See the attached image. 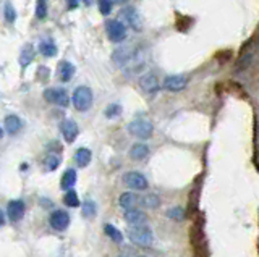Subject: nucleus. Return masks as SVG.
<instances>
[{
	"instance_id": "f257e3e1",
	"label": "nucleus",
	"mask_w": 259,
	"mask_h": 257,
	"mask_svg": "<svg viewBox=\"0 0 259 257\" xmlns=\"http://www.w3.org/2000/svg\"><path fill=\"white\" fill-rule=\"evenodd\" d=\"M128 238L133 244H136V246H141V248L151 246L152 241H154L152 230L146 225H143V226H130Z\"/></svg>"
},
{
	"instance_id": "f03ea898",
	"label": "nucleus",
	"mask_w": 259,
	"mask_h": 257,
	"mask_svg": "<svg viewBox=\"0 0 259 257\" xmlns=\"http://www.w3.org/2000/svg\"><path fill=\"white\" fill-rule=\"evenodd\" d=\"M128 133L131 136L138 138V139H149L154 133V126L149 120L146 118H136L133 121H130L128 126H127Z\"/></svg>"
},
{
	"instance_id": "7ed1b4c3",
	"label": "nucleus",
	"mask_w": 259,
	"mask_h": 257,
	"mask_svg": "<svg viewBox=\"0 0 259 257\" xmlns=\"http://www.w3.org/2000/svg\"><path fill=\"white\" fill-rule=\"evenodd\" d=\"M92 99H94V96H92V91L88 86H79V88L75 89V93H73L71 102L76 110L86 112V110L92 105Z\"/></svg>"
},
{
	"instance_id": "20e7f679",
	"label": "nucleus",
	"mask_w": 259,
	"mask_h": 257,
	"mask_svg": "<svg viewBox=\"0 0 259 257\" xmlns=\"http://www.w3.org/2000/svg\"><path fill=\"white\" fill-rule=\"evenodd\" d=\"M123 183H125L127 188L133 189V191H144V189H147V186H149L146 176L134 170L127 171V173L123 175Z\"/></svg>"
},
{
	"instance_id": "39448f33",
	"label": "nucleus",
	"mask_w": 259,
	"mask_h": 257,
	"mask_svg": "<svg viewBox=\"0 0 259 257\" xmlns=\"http://www.w3.org/2000/svg\"><path fill=\"white\" fill-rule=\"evenodd\" d=\"M106 29L109 39L112 42H123L127 39V26L122 20H109Z\"/></svg>"
},
{
	"instance_id": "423d86ee",
	"label": "nucleus",
	"mask_w": 259,
	"mask_h": 257,
	"mask_svg": "<svg viewBox=\"0 0 259 257\" xmlns=\"http://www.w3.org/2000/svg\"><path fill=\"white\" fill-rule=\"evenodd\" d=\"M44 99L59 107H66L70 103L68 93L62 88H49L44 91Z\"/></svg>"
},
{
	"instance_id": "0eeeda50",
	"label": "nucleus",
	"mask_w": 259,
	"mask_h": 257,
	"mask_svg": "<svg viewBox=\"0 0 259 257\" xmlns=\"http://www.w3.org/2000/svg\"><path fill=\"white\" fill-rule=\"evenodd\" d=\"M122 18L130 28L134 29V31H141V29H143V20H141L139 13L133 7L123 8L122 10Z\"/></svg>"
},
{
	"instance_id": "6e6552de",
	"label": "nucleus",
	"mask_w": 259,
	"mask_h": 257,
	"mask_svg": "<svg viewBox=\"0 0 259 257\" xmlns=\"http://www.w3.org/2000/svg\"><path fill=\"white\" fill-rule=\"evenodd\" d=\"M188 84V78L182 75H172L164 79V89L169 93H180Z\"/></svg>"
},
{
	"instance_id": "1a4fd4ad",
	"label": "nucleus",
	"mask_w": 259,
	"mask_h": 257,
	"mask_svg": "<svg viewBox=\"0 0 259 257\" xmlns=\"http://www.w3.org/2000/svg\"><path fill=\"white\" fill-rule=\"evenodd\" d=\"M134 55H136V51L133 46H122L114 52L112 60L117 65H127L128 62H131Z\"/></svg>"
},
{
	"instance_id": "9d476101",
	"label": "nucleus",
	"mask_w": 259,
	"mask_h": 257,
	"mask_svg": "<svg viewBox=\"0 0 259 257\" xmlns=\"http://www.w3.org/2000/svg\"><path fill=\"white\" fill-rule=\"evenodd\" d=\"M138 84H139V88L143 89L146 94L157 93L159 88H160V86H159V79H157L156 75H154V73H144V75L139 78Z\"/></svg>"
},
{
	"instance_id": "9b49d317",
	"label": "nucleus",
	"mask_w": 259,
	"mask_h": 257,
	"mask_svg": "<svg viewBox=\"0 0 259 257\" xmlns=\"http://www.w3.org/2000/svg\"><path fill=\"white\" fill-rule=\"evenodd\" d=\"M60 131H62V136H64V139L66 141V143L71 144L78 136L79 128L73 120H64L60 123Z\"/></svg>"
},
{
	"instance_id": "f8f14e48",
	"label": "nucleus",
	"mask_w": 259,
	"mask_h": 257,
	"mask_svg": "<svg viewBox=\"0 0 259 257\" xmlns=\"http://www.w3.org/2000/svg\"><path fill=\"white\" fill-rule=\"evenodd\" d=\"M51 225L54 230L64 231L70 225V215L65 210H55L51 215Z\"/></svg>"
},
{
	"instance_id": "ddd939ff",
	"label": "nucleus",
	"mask_w": 259,
	"mask_h": 257,
	"mask_svg": "<svg viewBox=\"0 0 259 257\" xmlns=\"http://www.w3.org/2000/svg\"><path fill=\"white\" fill-rule=\"evenodd\" d=\"M24 210H26V207H24L23 201L16 199V201H10L8 203L7 213H8V218L11 220V222H20L24 215Z\"/></svg>"
},
{
	"instance_id": "4468645a",
	"label": "nucleus",
	"mask_w": 259,
	"mask_h": 257,
	"mask_svg": "<svg viewBox=\"0 0 259 257\" xmlns=\"http://www.w3.org/2000/svg\"><path fill=\"white\" fill-rule=\"evenodd\" d=\"M125 217L127 223L131 225V226H143L147 222V215L143 210H138V209H131V210H127L123 213Z\"/></svg>"
},
{
	"instance_id": "2eb2a0df",
	"label": "nucleus",
	"mask_w": 259,
	"mask_h": 257,
	"mask_svg": "<svg viewBox=\"0 0 259 257\" xmlns=\"http://www.w3.org/2000/svg\"><path fill=\"white\" fill-rule=\"evenodd\" d=\"M139 204V196H136L134 193H123L119 199V206L123 210H131L136 209V206Z\"/></svg>"
},
{
	"instance_id": "dca6fc26",
	"label": "nucleus",
	"mask_w": 259,
	"mask_h": 257,
	"mask_svg": "<svg viewBox=\"0 0 259 257\" xmlns=\"http://www.w3.org/2000/svg\"><path fill=\"white\" fill-rule=\"evenodd\" d=\"M73 75H75V66H73L71 62L64 60V62L59 63V79L62 83H68Z\"/></svg>"
},
{
	"instance_id": "f3484780",
	"label": "nucleus",
	"mask_w": 259,
	"mask_h": 257,
	"mask_svg": "<svg viewBox=\"0 0 259 257\" xmlns=\"http://www.w3.org/2000/svg\"><path fill=\"white\" fill-rule=\"evenodd\" d=\"M149 155V148H147L146 144H133L131 148H130V157L133 158V160H144Z\"/></svg>"
},
{
	"instance_id": "a211bd4d",
	"label": "nucleus",
	"mask_w": 259,
	"mask_h": 257,
	"mask_svg": "<svg viewBox=\"0 0 259 257\" xmlns=\"http://www.w3.org/2000/svg\"><path fill=\"white\" fill-rule=\"evenodd\" d=\"M21 126H23L21 120H20V117H16V115H8L3 121V128L8 134H16L21 130Z\"/></svg>"
},
{
	"instance_id": "6ab92c4d",
	"label": "nucleus",
	"mask_w": 259,
	"mask_h": 257,
	"mask_svg": "<svg viewBox=\"0 0 259 257\" xmlns=\"http://www.w3.org/2000/svg\"><path fill=\"white\" fill-rule=\"evenodd\" d=\"M78 180V176H76V171L70 168V170H66L64 176H62V181H60V186L62 189H65V191H70V189L75 186V183Z\"/></svg>"
},
{
	"instance_id": "aec40b11",
	"label": "nucleus",
	"mask_w": 259,
	"mask_h": 257,
	"mask_svg": "<svg viewBox=\"0 0 259 257\" xmlns=\"http://www.w3.org/2000/svg\"><path fill=\"white\" fill-rule=\"evenodd\" d=\"M91 158H92V154H91V151L89 149H86V148H79L76 151V154H75V162L78 167H88L89 162H91Z\"/></svg>"
},
{
	"instance_id": "412c9836",
	"label": "nucleus",
	"mask_w": 259,
	"mask_h": 257,
	"mask_svg": "<svg viewBox=\"0 0 259 257\" xmlns=\"http://www.w3.org/2000/svg\"><path fill=\"white\" fill-rule=\"evenodd\" d=\"M33 58H34V47L31 44H26L20 53V65L23 66V68H26V66L33 62Z\"/></svg>"
},
{
	"instance_id": "4be33fe9",
	"label": "nucleus",
	"mask_w": 259,
	"mask_h": 257,
	"mask_svg": "<svg viewBox=\"0 0 259 257\" xmlns=\"http://www.w3.org/2000/svg\"><path fill=\"white\" fill-rule=\"evenodd\" d=\"M39 52L44 55V57H55V55H57V46H55L51 39H44L39 44Z\"/></svg>"
},
{
	"instance_id": "5701e85b",
	"label": "nucleus",
	"mask_w": 259,
	"mask_h": 257,
	"mask_svg": "<svg viewBox=\"0 0 259 257\" xmlns=\"http://www.w3.org/2000/svg\"><path fill=\"white\" fill-rule=\"evenodd\" d=\"M139 204H143L146 209H156L157 206H160V199L157 194L147 193L143 198H139Z\"/></svg>"
},
{
	"instance_id": "b1692460",
	"label": "nucleus",
	"mask_w": 259,
	"mask_h": 257,
	"mask_svg": "<svg viewBox=\"0 0 259 257\" xmlns=\"http://www.w3.org/2000/svg\"><path fill=\"white\" fill-rule=\"evenodd\" d=\"M104 231H106V235H107L114 243H122V241H123V235H122V231H120L119 228H115L114 225L106 223V225H104Z\"/></svg>"
},
{
	"instance_id": "393cba45",
	"label": "nucleus",
	"mask_w": 259,
	"mask_h": 257,
	"mask_svg": "<svg viewBox=\"0 0 259 257\" xmlns=\"http://www.w3.org/2000/svg\"><path fill=\"white\" fill-rule=\"evenodd\" d=\"M59 165H60V155L54 154V152H51V154L46 155V158H44V167H46L47 171L57 170Z\"/></svg>"
},
{
	"instance_id": "a878e982",
	"label": "nucleus",
	"mask_w": 259,
	"mask_h": 257,
	"mask_svg": "<svg viewBox=\"0 0 259 257\" xmlns=\"http://www.w3.org/2000/svg\"><path fill=\"white\" fill-rule=\"evenodd\" d=\"M96 204H94V201H84V203L81 204V213H83V217L86 218H92L96 215Z\"/></svg>"
},
{
	"instance_id": "bb28decb",
	"label": "nucleus",
	"mask_w": 259,
	"mask_h": 257,
	"mask_svg": "<svg viewBox=\"0 0 259 257\" xmlns=\"http://www.w3.org/2000/svg\"><path fill=\"white\" fill-rule=\"evenodd\" d=\"M167 217L170 220H175V222H182V220L185 218V210L183 207L177 206V207H172V209L167 210Z\"/></svg>"
},
{
	"instance_id": "cd10ccee",
	"label": "nucleus",
	"mask_w": 259,
	"mask_h": 257,
	"mask_svg": "<svg viewBox=\"0 0 259 257\" xmlns=\"http://www.w3.org/2000/svg\"><path fill=\"white\" fill-rule=\"evenodd\" d=\"M64 203L68 206V207H78L79 206V199H78L76 191H73V189L66 191L65 196H64Z\"/></svg>"
},
{
	"instance_id": "c85d7f7f",
	"label": "nucleus",
	"mask_w": 259,
	"mask_h": 257,
	"mask_svg": "<svg viewBox=\"0 0 259 257\" xmlns=\"http://www.w3.org/2000/svg\"><path fill=\"white\" fill-rule=\"evenodd\" d=\"M3 15H5V21L7 23H15L16 20V10L11 3H5L3 5Z\"/></svg>"
},
{
	"instance_id": "c756f323",
	"label": "nucleus",
	"mask_w": 259,
	"mask_h": 257,
	"mask_svg": "<svg viewBox=\"0 0 259 257\" xmlns=\"http://www.w3.org/2000/svg\"><path fill=\"white\" fill-rule=\"evenodd\" d=\"M106 117L107 118H115V117H119V115L122 113V105L120 103H110V105L106 108Z\"/></svg>"
},
{
	"instance_id": "7c9ffc66",
	"label": "nucleus",
	"mask_w": 259,
	"mask_h": 257,
	"mask_svg": "<svg viewBox=\"0 0 259 257\" xmlns=\"http://www.w3.org/2000/svg\"><path fill=\"white\" fill-rule=\"evenodd\" d=\"M36 16H38L39 20L47 16V2H44V0L36 2Z\"/></svg>"
},
{
	"instance_id": "2f4dec72",
	"label": "nucleus",
	"mask_w": 259,
	"mask_h": 257,
	"mask_svg": "<svg viewBox=\"0 0 259 257\" xmlns=\"http://www.w3.org/2000/svg\"><path fill=\"white\" fill-rule=\"evenodd\" d=\"M97 7H99V11H101L102 15H109L110 11H112L114 2H107V0H102V2L97 3Z\"/></svg>"
},
{
	"instance_id": "473e14b6",
	"label": "nucleus",
	"mask_w": 259,
	"mask_h": 257,
	"mask_svg": "<svg viewBox=\"0 0 259 257\" xmlns=\"http://www.w3.org/2000/svg\"><path fill=\"white\" fill-rule=\"evenodd\" d=\"M248 62H251V53H250V55H246V57L242 60V62H240V63H242V65H240V70L245 68V66L248 65Z\"/></svg>"
},
{
	"instance_id": "72a5a7b5",
	"label": "nucleus",
	"mask_w": 259,
	"mask_h": 257,
	"mask_svg": "<svg viewBox=\"0 0 259 257\" xmlns=\"http://www.w3.org/2000/svg\"><path fill=\"white\" fill-rule=\"evenodd\" d=\"M5 223V213H3V210L0 209V226H2Z\"/></svg>"
},
{
	"instance_id": "f704fd0d",
	"label": "nucleus",
	"mask_w": 259,
	"mask_h": 257,
	"mask_svg": "<svg viewBox=\"0 0 259 257\" xmlns=\"http://www.w3.org/2000/svg\"><path fill=\"white\" fill-rule=\"evenodd\" d=\"M78 2H68V8H76L78 7Z\"/></svg>"
},
{
	"instance_id": "c9c22d12",
	"label": "nucleus",
	"mask_w": 259,
	"mask_h": 257,
	"mask_svg": "<svg viewBox=\"0 0 259 257\" xmlns=\"http://www.w3.org/2000/svg\"><path fill=\"white\" fill-rule=\"evenodd\" d=\"M2 136H3V130L0 128V138H2Z\"/></svg>"
},
{
	"instance_id": "e433bc0d",
	"label": "nucleus",
	"mask_w": 259,
	"mask_h": 257,
	"mask_svg": "<svg viewBox=\"0 0 259 257\" xmlns=\"http://www.w3.org/2000/svg\"><path fill=\"white\" fill-rule=\"evenodd\" d=\"M120 257H123V256H120Z\"/></svg>"
}]
</instances>
